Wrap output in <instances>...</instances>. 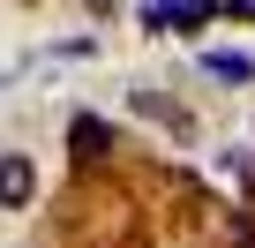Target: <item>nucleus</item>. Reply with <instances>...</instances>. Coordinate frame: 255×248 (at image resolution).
<instances>
[{
  "label": "nucleus",
  "mask_w": 255,
  "mask_h": 248,
  "mask_svg": "<svg viewBox=\"0 0 255 248\" xmlns=\"http://www.w3.org/2000/svg\"><path fill=\"white\" fill-rule=\"evenodd\" d=\"M135 15H143V30H158V38H195V30L218 15V0H135Z\"/></svg>",
  "instance_id": "f257e3e1"
},
{
  "label": "nucleus",
  "mask_w": 255,
  "mask_h": 248,
  "mask_svg": "<svg viewBox=\"0 0 255 248\" xmlns=\"http://www.w3.org/2000/svg\"><path fill=\"white\" fill-rule=\"evenodd\" d=\"M68 151H75V166H105V158H113V120L75 113V120H68Z\"/></svg>",
  "instance_id": "f03ea898"
},
{
  "label": "nucleus",
  "mask_w": 255,
  "mask_h": 248,
  "mask_svg": "<svg viewBox=\"0 0 255 248\" xmlns=\"http://www.w3.org/2000/svg\"><path fill=\"white\" fill-rule=\"evenodd\" d=\"M30 196H38V166L23 151H8L0 158V211H30Z\"/></svg>",
  "instance_id": "7ed1b4c3"
},
{
  "label": "nucleus",
  "mask_w": 255,
  "mask_h": 248,
  "mask_svg": "<svg viewBox=\"0 0 255 248\" xmlns=\"http://www.w3.org/2000/svg\"><path fill=\"white\" fill-rule=\"evenodd\" d=\"M203 75H218V83H255V53L218 45V53H203Z\"/></svg>",
  "instance_id": "20e7f679"
},
{
  "label": "nucleus",
  "mask_w": 255,
  "mask_h": 248,
  "mask_svg": "<svg viewBox=\"0 0 255 248\" xmlns=\"http://www.w3.org/2000/svg\"><path fill=\"white\" fill-rule=\"evenodd\" d=\"M225 15H255V0H225Z\"/></svg>",
  "instance_id": "39448f33"
},
{
  "label": "nucleus",
  "mask_w": 255,
  "mask_h": 248,
  "mask_svg": "<svg viewBox=\"0 0 255 248\" xmlns=\"http://www.w3.org/2000/svg\"><path fill=\"white\" fill-rule=\"evenodd\" d=\"M90 8H98V15H105V8H120V0H90Z\"/></svg>",
  "instance_id": "423d86ee"
},
{
  "label": "nucleus",
  "mask_w": 255,
  "mask_h": 248,
  "mask_svg": "<svg viewBox=\"0 0 255 248\" xmlns=\"http://www.w3.org/2000/svg\"><path fill=\"white\" fill-rule=\"evenodd\" d=\"M248 248H255V241H248Z\"/></svg>",
  "instance_id": "0eeeda50"
}]
</instances>
